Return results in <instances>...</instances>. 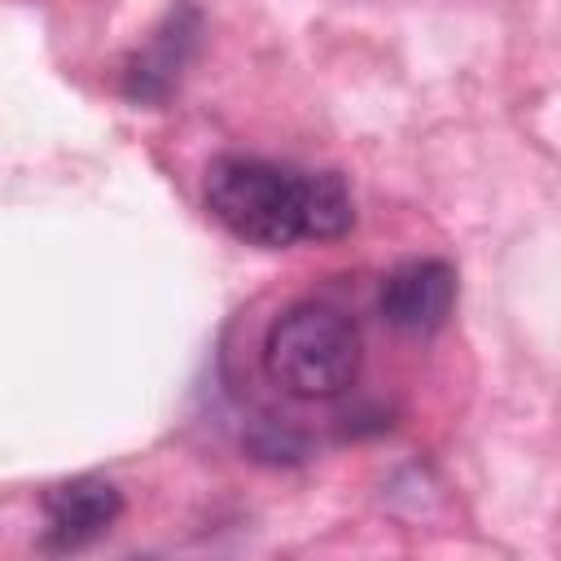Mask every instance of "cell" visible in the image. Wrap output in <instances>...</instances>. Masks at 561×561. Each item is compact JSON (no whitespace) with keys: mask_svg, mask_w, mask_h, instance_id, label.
Wrapping results in <instances>:
<instances>
[{"mask_svg":"<svg viewBox=\"0 0 561 561\" xmlns=\"http://www.w3.org/2000/svg\"><path fill=\"white\" fill-rule=\"evenodd\" d=\"M202 202L228 237L259 250L333 241L355 224V202L337 171H298L245 153H224L206 167Z\"/></svg>","mask_w":561,"mask_h":561,"instance_id":"cell-1","label":"cell"},{"mask_svg":"<svg viewBox=\"0 0 561 561\" xmlns=\"http://www.w3.org/2000/svg\"><path fill=\"white\" fill-rule=\"evenodd\" d=\"M359 359V329L333 302H294L263 337V368L294 399H337L355 386Z\"/></svg>","mask_w":561,"mask_h":561,"instance_id":"cell-2","label":"cell"},{"mask_svg":"<svg viewBox=\"0 0 561 561\" xmlns=\"http://www.w3.org/2000/svg\"><path fill=\"white\" fill-rule=\"evenodd\" d=\"M39 513H44L39 548L44 552H79V548L96 543L123 517V491L110 478L79 473V478L44 486Z\"/></svg>","mask_w":561,"mask_h":561,"instance_id":"cell-3","label":"cell"},{"mask_svg":"<svg viewBox=\"0 0 561 561\" xmlns=\"http://www.w3.org/2000/svg\"><path fill=\"white\" fill-rule=\"evenodd\" d=\"M197 35H202V13L188 0L171 4L167 18L149 31V39L123 61V96L131 105H162L175 92L184 66L193 61Z\"/></svg>","mask_w":561,"mask_h":561,"instance_id":"cell-4","label":"cell"},{"mask_svg":"<svg viewBox=\"0 0 561 561\" xmlns=\"http://www.w3.org/2000/svg\"><path fill=\"white\" fill-rule=\"evenodd\" d=\"M381 320L403 333H434L456 307V267L447 259H408L381 280Z\"/></svg>","mask_w":561,"mask_h":561,"instance_id":"cell-5","label":"cell"}]
</instances>
